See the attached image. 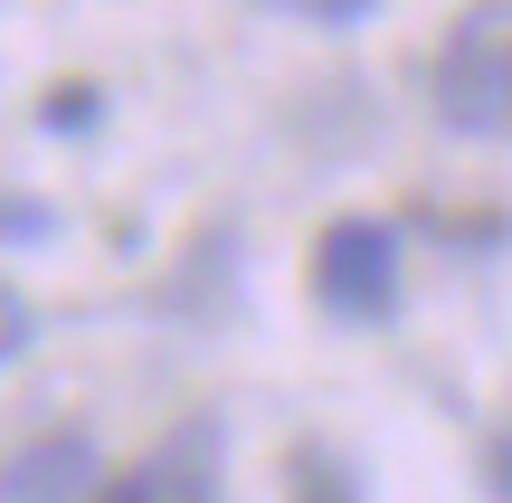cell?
Returning <instances> with one entry per match:
<instances>
[{
	"label": "cell",
	"instance_id": "5",
	"mask_svg": "<svg viewBox=\"0 0 512 503\" xmlns=\"http://www.w3.org/2000/svg\"><path fill=\"white\" fill-rule=\"evenodd\" d=\"M19 342H29V304H19V295H10V285H0V361H10V352H19Z\"/></svg>",
	"mask_w": 512,
	"mask_h": 503
},
{
	"label": "cell",
	"instance_id": "1",
	"mask_svg": "<svg viewBox=\"0 0 512 503\" xmlns=\"http://www.w3.org/2000/svg\"><path fill=\"white\" fill-rule=\"evenodd\" d=\"M313 295L342 323H380L399 304V238L380 219H332L323 247H313Z\"/></svg>",
	"mask_w": 512,
	"mask_h": 503
},
{
	"label": "cell",
	"instance_id": "2",
	"mask_svg": "<svg viewBox=\"0 0 512 503\" xmlns=\"http://www.w3.org/2000/svg\"><path fill=\"white\" fill-rule=\"evenodd\" d=\"M494 29H503V10H475L465 19V38L456 48H446V114H456V124H484V114H494V95H503V76H512V57L494 67Z\"/></svg>",
	"mask_w": 512,
	"mask_h": 503
},
{
	"label": "cell",
	"instance_id": "8",
	"mask_svg": "<svg viewBox=\"0 0 512 503\" xmlns=\"http://www.w3.org/2000/svg\"><path fill=\"white\" fill-rule=\"evenodd\" d=\"M503 95H512V76H503Z\"/></svg>",
	"mask_w": 512,
	"mask_h": 503
},
{
	"label": "cell",
	"instance_id": "6",
	"mask_svg": "<svg viewBox=\"0 0 512 503\" xmlns=\"http://www.w3.org/2000/svg\"><path fill=\"white\" fill-rule=\"evenodd\" d=\"M484 475H494V503H512V428L494 437V456H484Z\"/></svg>",
	"mask_w": 512,
	"mask_h": 503
},
{
	"label": "cell",
	"instance_id": "3",
	"mask_svg": "<svg viewBox=\"0 0 512 503\" xmlns=\"http://www.w3.org/2000/svg\"><path fill=\"white\" fill-rule=\"evenodd\" d=\"M95 466L76 437H57V447H29L19 466H0V503H86Z\"/></svg>",
	"mask_w": 512,
	"mask_h": 503
},
{
	"label": "cell",
	"instance_id": "4",
	"mask_svg": "<svg viewBox=\"0 0 512 503\" xmlns=\"http://www.w3.org/2000/svg\"><path fill=\"white\" fill-rule=\"evenodd\" d=\"M86 503H162V475H152V466H133V475H95Z\"/></svg>",
	"mask_w": 512,
	"mask_h": 503
},
{
	"label": "cell",
	"instance_id": "7",
	"mask_svg": "<svg viewBox=\"0 0 512 503\" xmlns=\"http://www.w3.org/2000/svg\"><path fill=\"white\" fill-rule=\"evenodd\" d=\"M332 10H351V0H332Z\"/></svg>",
	"mask_w": 512,
	"mask_h": 503
}]
</instances>
